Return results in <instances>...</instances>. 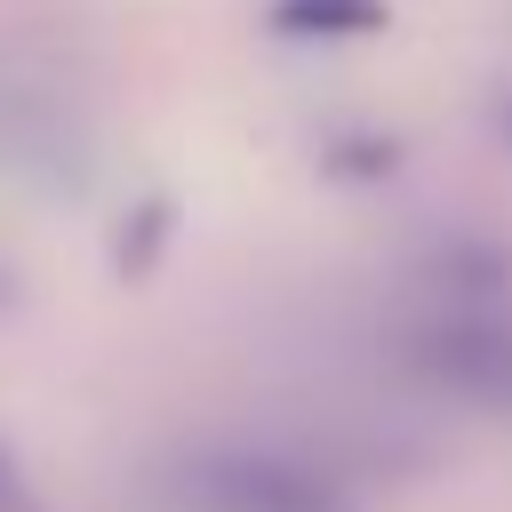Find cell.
I'll return each instance as SVG.
<instances>
[{"label": "cell", "mask_w": 512, "mask_h": 512, "mask_svg": "<svg viewBox=\"0 0 512 512\" xmlns=\"http://www.w3.org/2000/svg\"><path fill=\"white\" fill-rule=\"evenodd\" d=\"M264 24L280 40H368L384 32V0H272Z\"/></svg>", "instance_id": "cell-3"}, {"label": "cell", "mask_w": 512, "mask_h": 512, "mask_svg": "<svg viewBox=\"0 0 512 512\" xmlns=\"http://www.w3.org/2000/svg\"><path fill=\"white\" fill-rule=\"evenodd\" d=\"M0 512H40V496H32V480H24V464L8 456V440H0Z\"/></svg>", "instance_id": "cell-6"}, {"label": "cell", "mask_w": 512, "mask_h": 512, "mask_svg": "<svg viewBox=\"0 0 512 512\" xmlns=\"http://www.w3.org/2000/svg\"><path fill=\"white\" fill-rule=\"evenodd\" d=\"M8 296H16V280H8V264H0V304H8Z\"/></svg>", "instance_id": "cell-8"}, {"label": "cell", "mask_w": 512, "mask_h": 512, "mask_svg": "<svg viewBox=\"0 0 512 512\" xmlns=\"http://www.w3.org/2000/svg\"><path fill=\"white\" fill-rule=\"evenodd\" d=\"M392 160H400L392 136H336L328 144V168L336 176H392Z\"/></svg>", "instance_id": "cell-4"}, {"label": "cell", "mask_w": 512, "mask_h": 512, "mask_svg": "<svg viewBox=\"0 0 512 512\" xmlns=\"http://www.w3.org/2000/svg\"><path fill=\"white\" fill-rule=\"evenodd\" d=\"M488 120H496V136H504V144H512V88H504V96H496V104H488Z\"/></svg>", "instance_id": "cell-7"}, {"label": "cell", "mask_w": 512, "mask_h": 512, "mask_svg": "<svg viewBox=\"0 0 512 512\" xmlns=\"http://www.w3.org/2000/svg\"><path fill=\"white\" fill-rule=\"evenodd\" d=\"M408 368L440 392H464V400H496L512 408V312H488V304H440L408 328Z\"/></svg>", "instance_id": "cell-2"}, {"label": "cell", "mask_w": 512, "mask_h": 512, "mask_svg": "<svg viewBox=\"0 0 512 512\" xmlns=\"http://www.w3.org/2000/svg\"><path fill=\"white\" fill-rule=\"evenodd\" d=\"M160 240H168V200H144V208L128 216V232H120V272H144Z\"/></svg>", "instance_id": "cell-5"}, {"label": "cell", "mask_w": 512, "mask_h": 512, "mask_svg": "<svg viewBox=\"0 0 512 512\" xmlns=\"http://www.w3.org/2000/svg\"><path fill=\"white\" fill-rule=\"evenodd\" d=\"M160 496L176 512H352L344 480L312 456L264 440H200L160 464Z\"/></svg>", "instance_id": "cell-1"}]
</instances>
